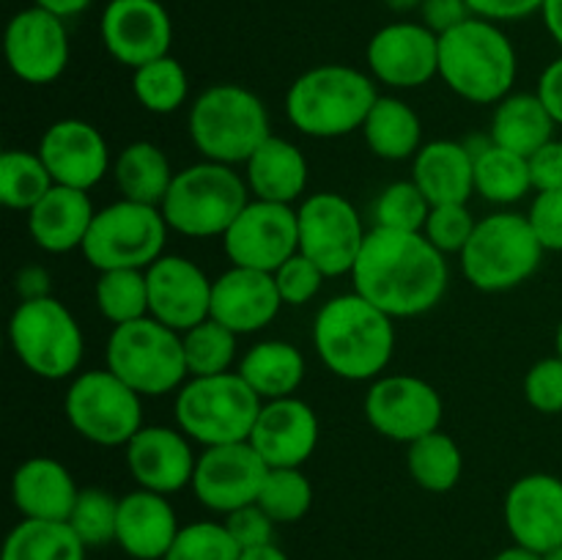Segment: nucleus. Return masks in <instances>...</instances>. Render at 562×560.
Here are the masks:
<instances>
[{
  "label": "nucleus",
  "mask_w": 562,
  "mask_h": 560,
  "mask_svg": "<svg viewBox=\"0 0 562 560\" xmlns=\"http://www.w3.org/2000/svg\"><path fill=\"white\" fill-rule=\"evenodd\" d=\"M448 256L423 231L373 225L351 269V285L390 318H415L434 311L448 294Z\"/></svg>",
  "instance_id": "nucleus-1"
},
{
  "label": "nucleus",
  "mask_w": 562,
  "mask_h": 560,
  "mask_svg": "<svg viewBox=\"0 0 562 560\" xmlns=\"http://www.w3.org/2000/svg\"><path fill=\"white\" fill-rule=\"evenodd\" d=\"M318 360L346 382H373L395 355V318L357 291L324 302L313 318Z\"/></svg>",
  "instance_id": "nucleus-2"
},
{
  "label": "nucleus",
  "mask_w": 562,
  "mask_h": 560,
  "mask_svg": "<svg viewBox=\"0 0 562 560\" xmlns=\"http://www.w3.org/2000/svg\"><path fill=\"white\" fill-rule=\"evenodd\" d=\"M519 55L499 22L470 16L439 36V80L472 104H499L514 91Z\"/></svg>",
  "instance_id": "nucleus-3"
},
{
  "label": "nucleus",
  "mask_w": 562,
  "mask_h": 560,
  "mask_svg": "<svg viewBox=\"0 0 562 560\" xmlns=\"http://www.w3.org/2000/svg\"><path fill=\"white\" fill-rule=\"evenodd\" d=\"M376 99V80L368 71L346 64H322L291 82L285 115L302 135L333 141L362 130Z\"/></svg>",
  "instance_id": "nucleus-4"
},
{
  "label": "nucleus",
  "mask_w": 562,
  "mask_h": 560,
  "mask_svg": "<svg viewBox=\"0 0 562 560\" xmlns=\"http://www.w3.org/2000/svg\"><path fill=\"white\" fill-rule=\"evenodd\" d=\"M187 132L203 159L245 165L250 154L272 135L263 99L239 82H217L192 99Z\"/></svg>",
  "instance_id": "nucleus-5"
},
{
  "label": "nucleus",
  "mask_w": 562,
  "mask_h": 560,
  "mask_svg": "<svg viewBox=\"0 0 562 560\" xmlns=\"http://www.w3.org/2000/svg\"><path fill=\"white\" fill-rule=\"evenodd\" d=\"M250 203L247 181L234 165L201 159L176 170L168 195L159 203L170 231L192 239L223 236Z\"/></svg>",
  "instance_id": "nucleus-6"
},
{
  "label": "nucleus",
  "mask_w": 562,
  "mask_h": 560,
  "mask_svg": "<svg viewBox=\"0 0 562 560\" xmlns=\"http://www.w3.org/2000/svg\"><path fill=\"white\" fill-rule=\"evenodd\" d=\"M261 404L239 371L190 377L176 390V426L201 448L247 443Z\"/></svg>",
  "instance_id": "nucleus-7"
},
{
  "label": "nucleus",
  "mask_w": 562,
  "mask_h": 560,
  "mask_svg": "<svg viewBox=\"0 0 562 560\" xmlns=\"http://www.w3.org/2000/svg\"><path fill=\"white\" fill-rule=\"evenodd\" d=\"M543 253L527 214L494 212L477 220L475 234L461 250V272L472 289L499 294L527 283L541 267Z\"/></svg>",
  "instance_id": "nucleus-8"
},
{
  "label": "nucleus",
  "mask_w": 562,
  "mask_h": 560,
  "mask_svg": "<svg viewBox=\"0 0 562 560\" xmlns=\"http://www.w3.org/2000/svg\"><path fill=\"white\" fill-rule=\"evenodd\" d=\"M9 344L16 360L33 377L47 382L77 377L86 355V338L75 313L53 294L14 307L9 318Z\"/></svg>",
  "instance_id": "nucleus-9"
},
{
  "label": "nucleus",
  "mask_w": 562,
  "mask_h": 560,
  "mask_svg": "<svg viewBox=\"0 0 562 560\" xmlns=\"http://www.w3.org/2000/svg\"><path fill=\"white\" fill-rule=\"evenodd\" d=\"M104 362L140 395H168L190 377L181 333L151 316L113 327L104 346Z\"/></svg>",
  "instance_id": "nucleus-10"
},
{
  "label": "nucleus",
  "mask_w": 562,
  "mask_h": 560,
  "mask_svg": "<svg viewBox=\"0 0 562 560\" xmlns=\"http://www.w3.org/2000/svg\"><path fill=\"white\" fill-rule=\"evenodd\" d=\"M168 231L162 209L121 198L97 209L82 242V256L97 272L148 269L165 256Z\"/></svg>",
  "instance_id": "nucleus-11"
},
{
  "label": "nucleus",
  "mask_w": 562,
  "mask_h": 560,
  "mask_svg": "<svg viewBox=\"0 0 562 560\" xmlns=\"http://www.w3.org/2000/svg\"><path fill=\"white\" fill-rule=\"evenodd\" d=\"M64 412L69 426L99 448H126L143 428V395L121 382L108 366L71 377Z\"/></svg>",
  "instance_id": "nucleus-12"
},
{
  "label": "nucleus",
  "mask_w": 562,
  "mask_h": 560,
  "mask_svg": "<svg viewBox=\"0 0 562 560\" xmlns=\"http://www.w3.org/2000/svg\"><path fill=\"white\" fill-rule=\"evenodd\" d=\"M300 253L316 261L327 278L351 275L368 228L355 203L340 192H313L296 209Z\"/></svg>",
  "instance_id": "nucleus-13"
},
{
  "label": "nucleus",
  "mask_w": 562,
  "mask_h": 560,
  "mask_svg": "<svg viewBox=\"0 0 562 560\" xmlns=\"http://www.w3.org/2000/svg\"><path fill=\"white\" fill-rule=\"evenodd\" d=\"M362 412L373 432L384 439L412 445L426 434L439 432L445 404L439 390L426 379L412 373H382L368 388Z\"/></svg>",
  "instance_id": "nucleus-14"
},
{
  "label": "nucleus",
  "mask_w": 562,
  "mask_h": 560,
  "mask_svg": "<svg viewBox=\"0 0 562 560\" xmlns=\"http://www.w3.org/2000/svg\"><path fill=\"white\" fill-rule=\"evenodd\" d=\"M220 239L231 267L274 272L280 264L300 253L296 209L291 203L250 198Z\"/></svg>",
  "instance_id": "nucleus-15"
},
{
  "label": "nucleus",
  "mask_w": 562,
  "mask_h": 560,
  "mask_svg": "<svg viewBox=\"0 0 562 560\" xmlns=\"http://www.w3.org/2000/svg\"><path fill=\"white\" fill-rule=\"evenodd\" d=\"M3 53L16 80L27 86H49L69 66L71 47L66 20L38 5L16 11L5 25Z\"/></svg>",
  "instance_id": "nucleus-16"
},
{
  "label": "nucleus",
  "mask_w": 562,
  "mask_h": 560,
  "mask_svg": "<svg viewBox=\"0 0 562 560\" xmlns=\"http://www.w3.org/2000/svg\"><path fill=\"white\" fill-rule=\"evenodd\" d=\"M368 75L395 91L420 88L439 77V36L415 20L379 27L366 47Z\"/></svg>",
  "instance_id": "nucleus-17"
},
{
  "label": "nucleus",
  "mask_w": 562,
  "mask_h": 560,
  "mask_svg": "<svg viewBox=\"0 0 562 560\" xmlns=\"http://www.w3.org/2000/svg\"><path fill=\"white\" fill-rule=\"evenodd\" d=\"M269 467L250 443L212 445L198 453L192 492L203 508L231 514L258 503Z\"/></svg>",
  "instance_id": "nucleus-18"
},
{
  "label": "nucleus",
  "mask_w": 562,
  "mask_h": 560,
  "mask_svg": "<svg viewBox=\"0 0 562 560\" xmlns=\"http://www.w3.org/2000/svg\"><path fill=\"white\" fill-rule=\"evenodd\" d=\"M99 38L110 58L137 69L170 55L173 20L159 0H108L99 16Z\"/></svg>",
  "instance_id": "nucleus-19"
},
{
  "label": "nucleus",
  "mask_w": 562,
  "mask_h": 560,
  "mask_svg": "<svg viewBox=\"0 0 562 560\" xmlns=\"http://www.w3.org/2000/svg\"><path fill=\"white\" fill-rule=\"evenodd\" d=\"M148 316L176 333H187L212 316L214 280L192 258L165 253L146 269Z\"/></svg>",
  "instance_id": "nucleus-20"
},
{
  "label": "nucleus",
  "mask_w": 562,
  "mask_h": 560,
  "mask_svg": "<svg viewBox=\"0 0 562 560\" xmlns=\"http://www.w3.org/2000/svg\"><path fill=\"white\" fill-rule=\"evenodd\" d=\"M36 152L55 184L75 190H93L113 170L108 141L86 119H60L49 124Z\"/></svg>",
  "instance_id": "nucleus-21"
},
{
  "label": "nucleus",
  "mask_w": 562,
  "mask_h": 560,
  "mask_svg": "<svg viewBox=\"0 0 562 560\" xmlns=\"http://www.w3.org/2000/svg\"><path fill=\"white\" fill-rule=\"evenodd\" d=\"M505 527L519 547L549 552L562 544V478L530 472L510 483L503 503Z\"/></svg>",
  "instance_id": "nucleus-22"
},
{
  "label": "nucleus",
  "mask_w": 562,
  "mask_h": 560,
  "mask_svg": "<svg viewBox=\"0 0 562 560\" xmlns=\"http://www.w3.org/2000/svg\"><path fill=\"white\" fill-rule=\"evenodd\" d=\"M124 459L137 486L168 497L192 486L198 464L192 439L179 426H143L126 443Z\"/></svg>",
  "instance_id": "nucleus-23"
},
{
  "label": "nucleus",
  "mask_w": 562,
  "mask_h": 560,
  "mask_svg": "<svg viewBox=\"0 0 562 560\" xmlns=\"http://www.w3.org/2000/svg\"><path fill=\"white\" fill-rule=\"evenodd\" d=\"M318 434L322 426L313 406L289 395L263 401L247 443L267 461V467H302L316 453Z\"/></svg>",
  "instance_id": "nucleus-24"
},
{
  "label": "nucleus",
  "mask_w": 562,
  "mask_h": 560,
  "mask_svg": "<svg viewBox=\"0 0 562 560\" xmlns=\"http://www.w3.org/2000/svg\"><path fill=\"white\" fill-rule=\"evenodd\" d=\"M283 300L272 272L247 267L225 269L212 285V318L236 335L261 333L278 318Z\"/></svg>",
  "instance_id": "nucleus-25"
},
{
  "label": "nucleus",
  "mask_w": 562,
  "mask_h": 560,
  "mask_svg": "<svg viewBox=\"0 0 562 560\" xmlns=\"http://www.w3.org/2000/svg\"><path fill=\"white\" fill-rule=\"evenodd\" d=\"M179 530V516H176V508L170 505L168 494H157L137 486L135 492L119 497L115 544L130 558L165 560Z\"/></svg>",
  "instance_id": "nucleus-26"
},
{
  "label": "nucleus",
  "mask_w": 562,
  "mask_h": 560,
  "mask_svg": "<svg viewBox=\"0 0 562 560\" xmlns=\"http://www.w3.org/2000/svg\"><path fill=\"white\" fill-rule=\"evenodd\" d=\"M75 475L53 456H31L11 475V500L22 519L66 522L77 503Z\"/></svg>",
  "instance_id": "nucleus-27"
},
{
  "label": "nucleus",
  "mask_w": 562,
  "mask_h": 560,
  "mask_svg": "<svg viewBox=\"0 0 562 560\" xmlns=\"http://www.w3.org/2000/svg\"><path fill=\"white\" fill-rule=\"evenodd\" d=\"M93 214H97V209H93L86 190L55 184L27 212V234L38 250L53 253V256L82 250Z\"/></svg>",
  "instance_id": "nucleus-28"
},
{
  "label": "nucleus",
  "mask_w": 562,
  "mask_h": 560,
  "mask_svg": "<svg viewBox=\"0 0 562 560\" xmlns=\"http://www.w3.org/2000/svg\"><path fill=\"white\" fill-rule=\"evenodd\" d=\"M245 181L252 198L294 203L305 195L311 165L300 146L280 135H269L245 163Z\"/></svg>",
  "instance_id": "nucleus-29"
},
{
  "label": "nucleus",
  "mask_w": 562,
  "mask_h": 560,
  "mask_svg": "<svg viewBox=\"0 0 562 560\" xmlns=\"http://www.w3.org/2000/svg\"><path fill=\"white\" fill-rule=\"evenodd\" d=\"M412 181L431 206L467 203L475 192V157L464 141H428L412 159Z\"/></svg>",
  "instance_id": "nucleus-30"
},
{
  "label": "nucleus",
  "mask_w": 562,
  "mask_h": 560,
  "mask_svg": "<svg viewBox=\"0 0 562 560\" xmlns=\"http://www.w3.org/2000/svg\"><path fill=\"white\" fill-rule=\"evenodd\" d=\"M236 371L261 401L289 399L305 382V355L289 340H258L241 355Z\"/></svg>",
  "instance_id": "nucleus-31"
},
{
  "label": "nucleus",
  "mask_w": 562,
  "mask_h": 560,
  "mask_svg": "<svg viewBox=\"0 0 562 560\" xmlns=\"http://www.w3.org/2000/svg\"><path fill=\"white\" fill-rule=\"evenodd\" d=\"M554 119L538 93H508L499 104H494L492 137L494 146L508 148L530 159L541 146L554 137Z\"/></svg>",
  "instance_id": "nucleus-32"
},
{
  "label": "nucleus",
  "mask_w": 562,
  "mask_h": 560,
  "mask_svg": "<svg viewBox=\"0 0 562 560\" xmlns=\"http://www.w3.org/2000/svg\"><path fill=\"white\" fill-rule=\"evenodd\" d=\"M366 146L387 163H404L415 159L423 148V121L409 102L398 97H382L373 102L366 124H362Z\"/></svg>",
  "instance_id": "nucleus-33"
},
{
  "label": "nucleus",
  "mask_w": 562,
  "mask_h": 560,
  "mask_svg": "<svg viewBox=\"0 0 562 560\" xmlns=\"http://www.w3.org/2000/svg\"><path fill=\"white\" fill-rule=\"evenodd\" d=\"M176 170L170 168V159L157 143L132 141L115 154L113 179L121 198L148 206H159L173 184Z\"/></svg>",
  "instance_id": "nucleus-34"
},
{
  "label": "nucleus",
  "mask_w": 562,
  "mask_h": 560,
  "mask_svg": "<svg viewBox=\"0 0 562 560\" xmlns=\"http://www.w3.org/2000/svg\"><path fill=\"white\" fill-rule=\"evenodd\" d=\"M406 470L420 489L445 494L459 486L461 472H464V453L459 443L439 428L406 445Z\"/></svg>",
  "instance_id": "nucleus-35"
},
{
  "label": "nucleus",
  "mask_w": 562,
  "mask_h": 560,
  "mask_svg": "<svg viewBox=\"0 0 562 560\" xmlns=\"http://www.w3.org/2000/svg\"><path fill=\"white\" fill-rule=\"evenodd\" d=\"M88 547L66 522L22 519L5 536L0 560H86Z\"/></svg>",
  "instance_id": "nucleus-36"
},
{
  "label": "nucleus",
  "mask_w": 562,
  "mask_h": 560,
  "mask_svg": "<svg viewBox=\"0 0 562 560\" xmlns=\"http://www.w3.org/2000/svg\"><path fill=\"white\" fill-rule=\"evenodd\" d=\"M532 190L530 159L499 146H486L475 154V192L494 206L525 201Z\"/></svg>",
  "instance_id": "nucleus-37"
},
{
  "label": "nucleus",
  "mask_w": 562,
  "mask_h": 560,
  "mask_svg": "<svg viewBox=\"0 0 562 560\" xmlns=\"http://www.w3.org/2000/svg\"><path fill=\"white\" fill-rule=\"evenodd\" d=\"M132 93L148 113L170 115L190 99V77L181 60L162 55L132 69Z\"/></svg>",
  "instance_id": "nucleus-38"
},
{
  "label": "nucleus",
  "mask_w": 562,
  "mask_h": 560,
  "mask_svg": "<svg viewBox=\"0 0 562 560\" xmlns=\"http://www.w3.org/2000/svg\"><path fill=\"white\" fill-rule=\"evenodd\" d=\"M55 187L38 152L9 148L0 154V203L11 212H31Z\"/></svg>",
  "instance_id": "nucleus-39"
},
{
  "label": "nucleus",
  "mask_w": 562,
  "mask_h": 560,
  "mask_svg": "<svg viewBox=\"0 0 562 560\" xmlns=\"http://www.w3.org/2000/svg\"><path fill=\"white\" fill-rule=\"evenodd\" d=\"M236 340H239V335L212 316L181 333L187 373L190 377H214V373L236 371L234 366L236 357H239Z\"/></svg>",
  "instance_id": "nucleus-40"
},
{
  "label": "nucleus",
  "mask_w": 562,
  "mask_h": 560,
  "mask_svg": "<svg viewBox=\"0 0 562 560\" xmlns=\"http://www.w3.org/2000/svg\"><path fill=\"white\" fill-rule=\"evenodd\" d=\"M93 300L99 313L113 327L148 316V280L146 269H108L99 272L93 285Z\"/></svg>",
  "instance_id": "nucleus-41"
},
{
  "label": "nucleus",
  "mask_w": 562,
  "mask_h": 560,
  "mask_svg": "<svg viewBox=\"0 0 562 560\" xmlns=\"http://www.w3.org/2000/svg\"><path fill=\"white\" fill-rule=\"evenodd\" d=\"M258 505L278 525H294L302 516H307L313 505V486L302 467H269Z\"/></svg>",
  "instance_id": "nucleus-42"
},
{
  "label": "nucleus",
  "mask_w": 562,
  "mask_h": 560,
  "mask_svg": "<svg viewBox=\"0 0 562 560\" xmlns=\"http://www.w3.org/2000/svg\"><path fill=\"white\" fill-rule=\"evenodd\" d=\"M431 201L412 179L393 181L373 201V225L390 231H423Z\"/></svg>",
  "instance_id": "nucleus-43"
},
{
  "label": "nucleus",
  "mask_w": 562,
  "mask_h": 560,
  "mask_svg": "<svg viewBox=\"0 0 562 560\" xmlns=\"http://www.w3.org/2000/svg\"><path fill=\"white\" fill-rule=\"evenodd\" d=\"M66 525L88 549L104 547L115 541V525H119V497L99 486L80 489L77 503L71 508Z\"/></svg>",
  "instance_id": "nucleus-44"
},
{
  "label": "nucleus",
  "mask_w": 562,
  "mask_h": 560,
  "mask_svg": "<svg viewBox=\"0 0 562 560\" xmlns=\"http://www.w3.org/2000/svg\"><path fill=\"white\" fill-rule=\"evenodd\" d=\"M239 555L225 522H190L181 525L165 560H239Z\"/></svg>",
  "instance_id": "nucleus-45"
},
{
  "label": "nucleus",
  "mask_w": 562,
  "mask_h": 560,
  "mask_svg": "<svg viewBox=\"0 0 562 560\" xmlns=\"http://www.w3.org/2000/svg\"><path fill=\"white\" fill-rule=\"evenodd\" d=\"M475 225L477 220L472 217L467 203H439V206H431L423 234L445 256H453V253L461 256L467 242L475 234Z\"/></svg>",
  "instance_id": "nucleus-46"
},
{
  "label": "nucleus",
  "mask_w": 562,
  "mask_h": 560,
  "mask_svg": "<svg viewBox=\"0 0 562 560\" xmlns=\"http://www.w3.org/2000/svg\"><path fill=\"white\" fill-rule=\"evenodd\" d=\"M272 275L274 283H278L280 300H283V305L291 307L307 305L311 300H316L324 280H327L324 269L318 267L316 261H311L307 256H302V253H296L289 261L280 264Z\"/></svg>",
  "instance_id": "nucleus-47"
},
{
  "label": "nucleus",
  "mask_w": 562,
  "mask_h": 560,
  "mask_svg": "<svg viewBox=\"0 0 562 560\" xmlns=\"http://www.w3.org/2000/svg\"><path fill=\"white\" fill-rule=\"evenodd\" d=\"M527 404L543 415H560L562 412V357H543L527 371L525 377Z\"/></svg>",
  "instance_id": "nucleus-48"
},
{
  "label": "nucleus",
  "mask_w": 562,
  "mask_h": 560,
  "mask_svg": "<svg viewBox=\"0 0 562 560\" xmlns=\"http://www.w3.org/2000/svg\"><path fill=\"white\" fill-rule=\"evenodd\" d=\"M274 525L278 522L267 514L258 503L245 505L239 511H231L225 514V527H228L231 538L239 544V549H256L263 544H274Z\"/></svg>",
  "instance_id": "nucleus-49"
},
{
  "label": "nucleus",
  "mask_w": 562,
  "mask_h": 560,
  "mask_svg": "<svg viewBox=\"0 0 562 560\" xmlns=\"http://www.w3.org/2000/svg\"><path fill=\"white\" fill-rule=\"evenodd\" d=\"M527 220H530L543 250L562 253V190L536 192Z\"/></svg>",
  "instance_id": "nucleus-50"
},
{
  "label": "nucleus",
  "mask_w": 562,
  "mask_h": 560,
  "mask_svg": "<svg viewBox=\"0 0 562 560\" xmlns=\"http://www.w3.org/2000/svg\"><path fill=\"white\" fill-rule=\"evenodd\" d=\"M530 176H532V190L536 192L562 190V141L552 137L547 146H541L536 154H532Z\"/></svg>",
  "instance_id": "nucleus-51"
},
{
  "label": "nucleus",
  "mask_w": 562,
  "mask_h": 560,
  "mask_svg": "<svg viewBox=\"0 0 562 560\" xmlns=\"http://www.w3.org/2000/svg\"><path fill=\"white\" fill-rule=\"evenodd\" d=\"M470 16L475 14H472L467 0H423L420 5V22L426 27H431L437 36H445V33L459 27Z\"/></svg>",
  "instance_id": "nucleus-52"
},
{
  "label": "nucleus",
  "mask_w": 562,
  "mask_h": 560,
  "mask_svg": "<svg viewBox=\"0 0 562 560\" xmlns=\"http://www.w3.org/2000/svg\"><path fill=\"white\" fill-rule=\"evenodd\" d=\"M467 3L475 16L503 25V22H519L532 14H541L547 0H467Z\"/></svg>",
  "instance_id": "nucleus-53"
},
{
  "label": "nucleus",
  "mask_w": 562,
  "mask_h": 560,
  "mask_svg": "<svg viewBox=\"0 0 562 560\" xmlns=\"http://www.w3.org/2000/svg\"><path fill=\"white\" fill-rule=\"evenodd\" d=\"M536 93L541 97V102L547 104L549 115L554 119V124L562 126V55L554 58L547 69L538 77Z\"/></svg>",
  "instance_id": "nucleus-54"
},
{
  "label": "nucleus",
  "mask_w": 562,
  "mask_h": 560,
  "mask_svg": "<svg viewBox=\"0 0 562 560\" xmlns=\"http://www.w3.org/2000/svg\"><path fill=\"white\" fill-rule=\"evenodd\" d=\"M14 291L20 296V302L27 300H42V296L53 294V278H49V269H44L42 264H27L20 272L14 275Z\"/></svg>",
  "instance_id": "nucleus-55"
},
{
  "label": "nucleus",
  "mask_w": 562,
  "mask_h": 560,
  "mask_svg": "<svg viewBox=\"0 0 562 560\" xmlns=\"http://www.w3.org/2000/svg\"><path fill=\"white\" fill-rule=\"evenodd\" d=\"M33 5L60 16V20H71V16H80L82 11L91 9L93 0H33Z\"/></svg>",
  "instance_id": "nucleus-56"
},
{
  "label": "nucleus",
  "mask_w": 562,
  "mask_h": 560,
  "mask_svg": "<svg viewBox=\"0 0 562 560\" xmlns=\"http://www.w3.org/2000/svg\"><path fill=\"white\" fill-rule=\"evenodd\" d=\"M541 16L549 36H552L554 44L562 49V0H547L541 9Z\"/></svg>",
  "instance_id": "nucleus-57"
},
{
  "label": "nucleus",
  "mask_w": 562,
  "mask_h": 560,
  "mask_svg": "<svg viewBox=\"0 0 562 560\" xmlns=\"http://www.w3.org/2000/svg\"><path fill=\"white\" fill-rule=\"evenodd\" d=\"M239 560H291V558L278 547V544H263V547L245 549V552L239 555Z\"/></svg>",
  "instance_id": "nucleus-58"
},
{
  "label": "nucleus",
  "mask_w": 562,
  "mask_h": 560,
  "mask_svg": "<svg viewBox=\"0 0 562 560\" xmlns=\"http://www.w3.org/2000/svg\"><path fill=\"white\" fill-rule=\"evenodd\" d=\"M494 560H543V555L532 552V549H527V547H519V544H514V547H505L503 552L494 555Z\"/></svg>",
  "instance_id": "nucleus-59"
},
{
  "label": "nucleus",
  "mask_w": 562,
  "mask_h": 560,
  "mask_svg": "<svg viewBox=\"0 0 562 560\" xmlns=\"http://www.w3.org/2000/svg\"><path fill=\"white\" fill-rule=\"evenodd\" d=\"M384 5H387L393 14H412V11H420L423 0H384Z\"/></svg>",
  "instance_id": "nucleus-60"
},
{
  "label": "nucleus",
  "mask_w": 562,
  "mask_h": 560,
  "mask_svg": "<svg viewBox=\"0 0 562 560\" xmlns=\"http://www.w3.org/2000/svg\"><path fill=\"white\" fill-rule=\"evenodd\" d=\"M543 560H562V544L560 547L549 549V552H543Z\"/></svg>",
  "instance_id": "nucleus-61"
},
{
  "label": "nucleus",
  "mask_w": 562,
  "mask_h": 560,
  "mask_svg": "<svg viewBox=\"0 0 562 560\" xmlns=\"http://www.w3.org/2000/svg\"><path fill=\"white\" fill-rule=\"evenodd\" d=\"M554 346H558V355L562 357V322H560V327H558V335H554Z\"/></svg>",
  "instance_id": "nucleus-62"
}]
</instances>
